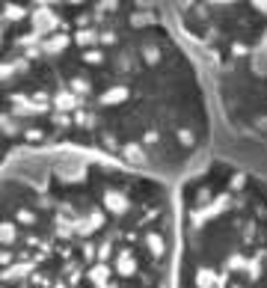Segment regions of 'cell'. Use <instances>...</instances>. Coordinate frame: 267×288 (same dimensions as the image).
<instances>
[{"instance_id":"obj_1","label":"cell","mask_w":267,"mask_h":288,"mask_svg":"<svg viewBox=\"0 0 267 288\" xmlns=\"http://www.w3.org/2000/svg\"><path fill=\"white\" fill-rule=\"evenodd\" d=\"M172 184L84 155L0 170V288H172Z\"/></svg>"},{"instance_id":"obj_2","label":"cell","mask_w":267,"mask_h":288,"mask_svg":"<svg viewBox=\"0 0 267 288\" xmlns=\"http://www.w3.org/2000/svg\"><path fill=\"white\" fill-rule=\"evenodd\" d=\"M172 193V288H267V175L208 158Z\"/></svg>"},{"instance_id":"obj_3","label":"cell","mask_w":267,"mask_h":288,"mask_svg":"<svg viewBox=\"0 0 267 288\" xmlns=\"http://www.w3.org/2000/svg\"><path fill=\"white\" fill-rule=\"evenodd\" d=\"M152 12L160 0H0V84Z\"/></svg>"},{"instance_id":"obj_4","label":"cell","mask_w":267,"mask_h":288,"mask_svg":"<svg viewBox=\"0 0 267 288\" xmlns=\"http://www.w3.org/2000/svg\"><path fill=\"white\" fill-rule=\"evenodd\" d=\"M175 21L205 69L235 66L267 45V0H184Z\"/></svg>"}]
</instances>
